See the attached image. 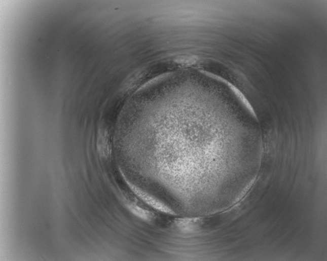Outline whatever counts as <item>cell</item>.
<instances>
[{"mask_svg":"<svg viewBox=\"0 0 327 261\" xmlns=\"http://www.w3.org/2000/svg\"><path fill=\"white\" fill-rule=\"evenodd\" d=\"M127 183L132 192L149 206H151L154 208H155L161 212L169 213V214H174V212L171 210V209L163 203L152 195L144 192L142 190L130 182L127 181Z\"/></svg>","mask_w":327,"mask_h":261,"instance_id":"obj_1","label":"cell"},{"mask_svg":"<svg viewBox=\"0 0 327 261\" xmlns=\"http://www.w3.org/2000/svg\"><path fill=\"white\" fill-rule=\"evenodd\" d=\"M126 206L133 214L140 219L150 221L154 218V215L152 212L142 208L135 204L129 203Z\"/></svg>","mask_w":327,"mask_h":261,"instance_id":"obj_2","label":"cell"}]
</instances>
